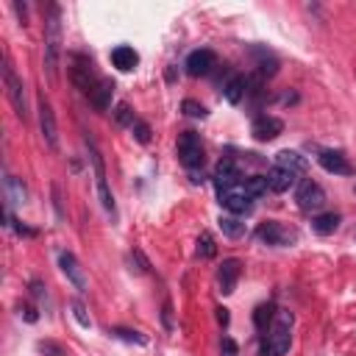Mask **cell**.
<instances>
[{
	"label": "cell",
	"instance_id": "603a6c76",
	"mask_svg": "<svg viewBox=\"0 0 356 356\" xmlns=\"http://www.w3.org/2000/svg\"><path fill=\"white\" fill-rule=\"evenodd\" d=\"M339 214L337 211H320V214H314L312 217V228L317 231V234H323V236H328V234H334L337 228H339Z\"/></svg>",
	"mask_w": 356,
	"mask_h": 356
},
{
	"label": "cell",
	"instance_id": "3957f363",
	"mask_svg": "<svg viewBox=\"0 0 356 356\" xmlns=\"http://www.w3.org/2000/svg\"><path fill=\"white\" fill-rule=\"evenodd\" d=\"M86 150H89V161H92V167H95V186H97V197H100V203H103V209L114 217L117 214V206H114V195H111V189H108V181H106V167H103V156H100V150H97V145L86 136Z\"/></svg>",
	"mask_w": 356,
	"mask_h": 356
},
{
	"label": "cell",
	"instance_id": "9a60e30c",
	"mask_svg": "<svg viewBox=\"0 0 356 356\" xmlns=\"http://www.w3.org/2000/svg\"><path fill=\"white\" fill-rule=\"evenodd\" d=\"M242 181V170H239V164L234 161V159H220V164H217V170H214V186H217V192L220 189H228V186H236Z\"/></svg>",
	"mask_w": 356,
	"mask_h": 356
},
{
	"label": "cell",
	"instance_id": "277c9868",
	"mask_svg": "<svg viewBox=\"0 0 356 356\" xmlns=\"http://www.w3.org/2000/svg\"><path fill=\"white\" fill-rule=\"evenodd\" d=\"M70 81H72L83 95H89V92L95 89V83H97L100 78L95 75V64H92L89 56H83V53H72V56H70Z\"/></svg>",
	"mask_w": 356,
	"mask_h": 356
},
{
	"label": "cell",
	"instance_id": "4fadbf2b",
	"mask_svg": "<svg viewBox=\"0 0 356 356\" xmlns=\"http://www.w3.org/2000/svg\"><path fill=\"white\" fill-rule=\"evenodd\" d=\"M317 164L331 175H353V164L348 161V156L342 150H320Z\"/></svg>",
	"mask_w": 356,
	"mask_h": 356
},
{
	"label": "cell",
	"instance_id": "8992f818",
	"mask_svg": "<svg viewBox=\"0 0 356 356\" xmlns=\"http://www.w3.org/2000/svg\"><path fill=\"white\" fill-rule=\"evenodd\" d=\"M3 86H6V95H8V100H11L14 111H17V117L25 122V120H28V100H25V86H22L19 75L14 72V67H11L8 61L3 64Z\"/></svg>",
	"mask_w": 356,
	"mask_h": 356
},
{
	"label": "cell",
	"instance_id": "74e56055",
	"mask_svg": "<svg viewBox=\"0 0 356 356\" xmlns=\"http://www.w3.org/2000/svg\"><path fill=\"white\" fill-rule=\"evenodd\" d=\"M217 320H220V325H228V309L225 306L217 309Z\"/></svg>",
	"mask_w": 356,
	"mask_h": 356
},
{
	"label": "cell",
	"instance_id": "5bb4252c",
	"mask_svg": "<svg viewBox=\"0 0 356 356\" xmlns=\"http://www.w3.org/2000/svg\"><path fill=\"white\" fill-rule=\"evenodd\" d=\"M281 131H284V122H281L278 117H273V114H259V117L253 120V125H250V134H253L256 142H270V139H275Z\"/></svg>",
	"mask_w": 356,
	"mask_h": 356
},
{
	"label": "cell",
	"instance_id": "d6a6232c",
	"mask_svg": "<svg viewBox=\"0 0 356 356\" xmlns=\"http://www.w3.org/2000/svg\"><path fill=\"white\" fill-rule=\"evenodd\" d=\"M17 312H19V317H25L28 323H36V320H39V314H36V309H33L31 303H19Z\"/></svg>",
	"mask_w": 356,
	"mask_h": 356
},
{
	"label": "cell",
	"instance_id": "52a82bcc",
	"mask_svg": "<svg viewBox=\"0 0 356 356\" xmlns=\"http://www.w3.org/2000/svg\"><path fill=\"white\" fill-rule=\"evenodd\" d=\"M295 200H298V209L300 211H309V214H317L323 206H325V192L317 181L312 178H303L298 184V192H295Z\"/></svg>",
	"mask_w": 356,
	"mask_h": 356
},
{
	"label": "cell",
	"instance_id": "cb8c5ba5",
	"mask_svg": "<svg viewBox=\"0 0 356 356\" xmlns=\"http://www.w3.org/2000/svg\"><path fill=\"white\" fill-rule=\"evenodd\" d=\"M217 225H220V231H222L228 239H239V236L245 234V222H242L236 214H220Z\"/></svg>",
	"mask_w": 356,
	"mask_h": 356
},
{
	"label": "cell",
	"instance_id": "7402d4cb",
	"mask_svg": "<svg viewBox=\"0 0 356 356\" xmlns=\"http://www.w3.org/2000/svg\"><path fill=\"white\" fill-rule=\"evenodd\" d=\"M275 164L284 167V170H289V172H295V175L306 172V159L298 150H281V153H275Z\"/></svg>",
	"mask_w": 356,
	"mask_h": 356
},
{
	"label": "cell",
	"instance_id": "2e32d148",
	"mask_svg": "<svg viewBox=\"0 0 356 356\" xmlns=\"http://www.w3.org/2000/svg\"><path fill=\"white\" fill-rule=\"evenodd\" d=\"M239 273H242V261L239 259H225L217 270V286L222 295H231L236 289V281H239Z\"/></svg>",
	"mask_w": 356,
	"mask_h": 356
},
{
	"label": "cell",
	"instance_id": "8fae6325",
	"mask_svg": "<svg viewBox=\"0 0 356 356\" xmlns=\"http://www.w3.org/2000/svg\"><path fill=\"white\" fill-rule=\"evenodd\" d=\"M214 64H217V56H214V50H209V47H197V50H192V53L186 56V61H184V67H186V72H189L192 78L209 75Z\"/></svg>",
	"mask_w": 356,
	"mask_h": 356
},
{
	"label": "cell",
	"instance_id": "6da1fadb",
	"mask_svg": "<svg viewBox=\"0 0 356 356\" xmlns=\"http://www.w3.org/2000/svg\"><path fill=\"white\" fill-rule=\"evenodd\" d=\"M58 61H61V8L50 3L44 17V75L50 83L58 81Z\"/></svg>",
	"mask_w": 356,
	"mask_h": 356
},
{
	"label": "cell",
	"instance_id": "30bf717a",
	"mask_svg": "<svg viewBox=\"0 0 356 356\" xmlns=\"http://www.w3.org/2000/svg\"><path fill=\"white\" fill-rule=\"evenodd\" d=\"M39 128H42L44 145H47L50 150H58V125H56L53 106L47 103V97H44V95L39 97Z\"/></svg>",
	"mask_w": 356,
	"mask_h": 356
},
{
	"label": "cell",
	"instance_id": "d590c367",
	"mask_svg": "<svg viewBox=\"0 0 356 356\" xmlns=\"http://www.w3.org/2000/svg\"><path fill=\"white\" fill-rule=\"evenodd\" d=\"M31 295L39 300V298H44V284L42 281H31Z\"/></svg>",
	"mask_w": 356,
	"mask_h": 356
},
{
	"label": "cell",
	"instance_id": "e0dca14e",
	"mask_svg": "<svg viewBox=\"0 0 356 356\" xmlns=\"http://www.w3.org/2000/svg\"><path fill=\"white\" fill-rule=\"evenodd\" d=\"M3 195H6L8 209H19V206L28 203V189L17 175H6L3 178Z\"/></svg>",
	"mask_w": 356,
	"mask_h": 356
},
{
	"label": "cell",
	"instance_id": "d4e9b609",
	"mask_svg": "<svg viewBox=\"0 0 356 356\" xmlns=\"http://www.w3.org/2000/svg\"><path fill=\"white\" fill-rule=\"evenodd\" d=\"M275 306L273 303H259L256 306V312H253V325L259 328V331H264L267 334V328L273 325V320H275Z\"/></svg>",
	"mask_w": 356,
	"mask_h": 356
},
{
	"label": "cell",
	"instance_id": "e575fe53",
	"mask_svg": "<svg viewBox=\"0 0 356 356\" xmlns=\"http://www.w3.org/2000/svg\"><path fill=\"white\" fill-rule=\"evenodd\" d=\"M170 314H172V306H170V300H164V309H161V320H164V325H167V328H172V317H170Z\"/></svg>",
	"mask_w": 356,
	"mask_h": 356
},
{
	"label": "cell",
	"instance_id": "7a4b0ae2",
	"mask_svg": "<svg viewBox=\"0 0 356 356\" xmlns=\"http://www.w3.org/2000/svg\"><path fill=\"white\" fill-rule=\"evenodd\" d=\"M289 342H292V312L278 309L273 325H270L267 334H264L261 353H264V356H284V353L289 350Z\"/></svg>",
	"mask_w": 356,
	"mask_h": 356
},
{
	"label": "cell",
	"instance_id": "ba28073f",
	"mask_svg": "<svg viewBox=\"0 0 356 356\" xmlns=\"http://www.w3.org/2000/svg\"><path fill=\"white\" fill-rule=\"evenodd\" d=\"M245 181V178H242ZM242 181L236 184V186H228V189H220L217 192V200H220V206L228 211V214H248L250 209H253V197L245 192V186H242Z\"/></svg>",
	"mask_w": 356,
	"mask_h": 356
},
{
	"label": "cell",
	"instance_id": "f35d334b",
	"mask_svg": "<svg viewBox=\"0 0 356 356\" xmlns=\"http://www.w3.org/2000/svg\"><path fill=\"white\" fill-rule=\"evenodd\" d=\"M14 11L19 14V19H22V25H25V6H19V3H14Z\"/></svg>",
	"mask_w": 356,
	"mask_h": 356
},
{
	"label": "cell",
	"instance_id": "ffe728a7",
	"mask_svg": "<svg viewBox=\"0 0 356 356\" xmlns=\"http://www.w3.org/2000/svg\"><path fill=\"white\" fill-rule=\"evenodd\" d=\"M111 92H114V83H111L108 78H100V81L95 83V89H92L86 97H89V103H92L97 111H106V108L111 106Z\"/></svg>",
	"mask_w": 356,
	"mask_h": 356
},
{
	"label": "cell",
	"instance_id": "1f68e13d",
	"mask_svg": "<svg viewBox=\"0 0 356 356\" xmlns=\"http://www.w3.org/2000/svg\"><path fill=\"white\" fill-rule=\"evenodd\" d=\"M70 306H72V314H75L78 325H81V328H89V325H92V320L86 317V309H83V303H81V300H72Z\"/></svg>",
	"mask_w": 356,
	"mask_h": 356
},
{
	"label": "cell",
	"instance_id": "484cf974",
	"mask_svg": "<svg viewBox=\"0 0 356 356\" xmlns=\"http://www.w3.org/2000/svg\"><path fill=\"white\" fill-rule=\"evenodd\" d=\"M242 186H245V192H248L253 200L261 197V195L270 189V186H267V175H250V178L242 181Z\"/></svg>",
	"mask_w": 356,
	"mask_h": 356
},
{
	"label": "cell",
	"instance_id": "7c38bea8",
	"mask_svg": "<svg viewBox=\"0 0 356 356\" xmlns=\"http://www.w3.org/2000/svg\"><path fill=\"white\" fill-rule=\"evenodd\" d=\"M58 267H61V273L67 275V281L83 295L86 289H89V284H86V275H83V267L78 264V259L70 253V250H61L58 253Z\"/></svg>",
	"mask_w": 356,
	"mask_h": 356
},
{
	"label": "cell",
	"instance_id": "d6986e66",
	"mask_svg": "<svg viewBox=\"0 0 356 356\" xmlns=\"http://www.w3.org/2000/svg\"><path fill=\"white\" fill-rule=\"evenodd\" d=\"M295 181H298V175L289 172V170H284V167H278V164H273L267 170V186H270V192H286Z\"/></svg>",
	"mask_w": 356,
	"mask_h": 356
},
{
	"label": "cell",
	"instance_id": "836d02e7",
	"mask_svg": "<svg viewBox=\"0 0 356 356\" xmlns=\"http://www.w3.org/2000/svg\"><path fill=\"white\" fill-rule=\"evenodd\" d=\"M131 259H136V261H139V273H147V267H150V264H147V259L142 256V250H139V248H134Z\"/></svg>",
	"mask_w": 356,
	"mask_h": 356
},
{
	"label": "cell",
	"instance_id": "8d00e7d4",
	"mask_svg": "<svg viewBox=\"0 0 356 356\" xmlns=\"http://www.w3.org/2000/svg\"><path fill=\"white\" fill-rule=\"evenodd\" d=\"M222 350H225V356H236V345H234V339L222 337Z\"/></svg>",
	"mask_w": 356,
	"mask_h": 356
},
{
	"label": "cell",
	"instance_id": "ac0fdd59",
	"mask_svg": "<svg viewBox=\"0 0 356 356\" xmlns=\"http://www.w3.org/2000/svg\"><path fill=\"white\" fill-rule=\"evenodd\" d=\"M111 64L120 70V72H131L136 64H139V53L131 47V44H117L111 50Z\"/></svg>",
	"mask_w": 356,
	"mask_h": 356
},
{
	"label": "cell",
	"instance_id": "f1b7e54d",
	"mask_svg": "<svg viewBox=\"0 0 356 356\" xmlns=\"http://www.w3.org/2000/svg\"><path fill=\"white\" fill-rule=\"evenodd\" d=\"M131 131H134L136 142H142V145H147V142H150V125H147L145 120H136V122L131 125Z\"/></svg>",
	"mask_w": 356,
	"mask_h": 356
},
{
	"label": "cell",
	"instance_id": "f546056e",
	"mask_svg": "<svg viewBox=\"0 0 356 356\" xmlns=\"http://www.w3.org/2000/svg\"><path fill=\"white\" fill-rule=\"evenodd\" d=\"M181 108H184L186 117H206V108H203L197 100H192V97H186V100L181 103Z\"/></svg>",
	"mask_w": 356,
	"mask_h": 356
},
{
	"label": "cell",
	"instance_id": "44dd1931",
	"mask_svg": "<svg viewBox=\"0 0 356 356\" xmlns=\"http://www.w3.org/2000/svg\"><path fill=\"white\" fill-rule=\"evenodd\" d=\"M245 92H248V78H245V75H231V78L225 81V86H222V97H225L228 103H234V106L245 97Z\"/></svg>",
	"mask_w": 356,
	"mask_h": 356
},
{
	"label": "cell",
	"instance_id": "4dcf8cb0",
	"mask_svg": "<svg viewBox=\"0 0 356 356\" xmlns=\"http://www.w3.org/2000/svg\"><path fill=\"white\" fill-rule=\"evenodd\" d=\"M117 122H120V125H134V122H136V117H134V111H131L128 103H120V106H117Z\"/></svg>",
	"mask_w": 356,
	"mask_h": 356
},
{
	"label": "cell",
	"instance_id": "83f0119b",
	"mask_svg": "<svg viewBox=\"0 0 356 356\" xmlns=\"http://www.w3.org/2000/svg\"><path fill=\"white\" fill-rule=\"evenodd\" d=\"M111 337L125 339V342H136V345H145L147 342V337H142L139 331H131V328H111Z\"/></svg>",
	"mask_w": 356,
	"mask_h": 356
},
{
	"label": "cell",
	"instance_id": "5b68a950",
	"mask_svg": "<svg viewBox=\"0 0 356 356\" xmlns=\"http://www.w3.org/2000/svg\"><path fill=\"white\" fill-rule=\"evenodd\" d=\"M178 161L189 172H197V167H203V142L195 131L178 134Z\"/></svg>",
	"mask_w": 356,
	"mask_h": 356
},
{
	"label": "cell",
	"instance_id": "9c48e42d",
	"mask_svg": "<svg viewBox=\"0 0 356 356\" xmlns=\"http://www.w3.org/2000/svg\"><path fill=\"white\" fill-rule=\"evenodd\" d=\"M256 236H259V242H264V245H270V248H286V245L295 242V231L286 228V225L278 222V220L261 222V225L256 228Z\"/></svg>",
	"mask_w": 356,
	"mask_h": 356
},
{
	"label": "cell",
	"instance_id": "4316f807",
	"mask_svg": "<svg viewBox=\"0 0 356 356\" xmlns=\"http://www.w3.org/2000/svg\"><path fill=\"white\" fill-rule=\"evenodd\" d=\"M195 250H197V256H200V259H211V256L217 253V245H214V236H211L209 231H203V234L197 236V248H195Z\"/></svg>",
	"mask_w": 356,
	"mask_h": 356
}]
</instances>
